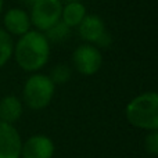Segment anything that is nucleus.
<instances>
[{
    "mask_svg": "<svg viewBox=\"0 0 158 158\" xmlns=\"http://www.w3.org/2000/svg\"><path fill=\"white\" fill-rule=\"evenodd\" d=\"M22 2H24L25 4H28V6H33L36 2H38V0H22Z\"/></svg>",
    "mask_w": 158,
    "mask_h": 158,
    "instance_id": "f3484780",
    "label": "nucleus"
},
{
    "mask_svg": "<svg viewBox=\"0 0 158 158\" xmlns=\"http://www.w3.org/2000/svg\"><path fill=\"white\" fill-rule=\"evenodd\" d=\"M3 29L11 35L13 38H19L32 29L29 13L21 7L8 8L6 13H3Z\"/></svg>",
    "mask_w": 158,
    "mask_h": 158,
    "instance_id": "423d86ee",
    "label": "nucleus"
},
{
    "mask_svg": "<svg viewBox=\"0 0 158 158\" xmlns=\"http://www.w3.org/2000/svg\"><path fill=\"white\" fill-rule=\"evenodd\" d=\"M111 44H112V35L108 32V31H106V32L103 33V36L96 42L94 46L98 47V49H108Z\"/></svg>",
    "mask_w": 158,
    "mask_h": 158,
    "instance_id": "dca6fc26",
    "label": "nucleus"
},
{
    "mask_svg": "<svg viewBox=\"0 0 158 158\" xmlns=\"http://www.w3.org/2000/svg\"><path fill=\"white\" fill-rule=\"evenodd\" d=\"M44 36L47 38V40L50 43H60V42H64L69 38V33H71V28L67 27L63 21H58L56 22L53 27H50L46 32H43Z\"/></svg>",
    "mask_w": 158,
    "mask_h": 158,
    "instance_id": "ddd939ff",
    "label": "nucleus"
},
{
    "mask_svg": "<svg viewBox=\"0 0 158 158\" xmlns=\"http://www.w3.org/2000/svg\"><path fill=\"white\" fill-rule=\"evenodd\" d=\"M71 75H72L71 67L67 65V64H58V65L53 67L49 77L54 85H64L71 79Z\"/></svg>",
    "mask_w": 158,
    "mask_h": 158,
    "instance_id": "4468645a",
    "label": "nucleus"
},
{
    "mask_svg": "<svg viewBox=\"0 0 158 158\" xmlns=\"http://www.w3.org/2000/svg\"><path fill=\"white\" fill-rule=\"evenodd\" d=\"M63 2H67V3H68V2H81V0H63Z\"/></svg>",
    "mask_w": 158,
    "mask_h": 158,
    "instance_id": "6ab92c4d",
    "label": "nucleus"
},
{
    "mask_svg": "<svg viewBox=\"0 0 158 158\" xmlns=\"http://www.w3.org/2000/svg\"><path fill=\"white\" fill-rule=\"evenodd\" d=\"M132 126L143 131H158V92H146L133 97L125 108Z\"/></svg>",
    "mask_w": 158,
    "mask_h": 158,
    "instance_id": "f03ea898",
    "label": "nucleus"
},
{
    "mask_svg": "<svg viewBox=\"0 0 158 158\" xmlns=\"http://www.w3.org/2000/svg\"><path fill=\"white\" fill-rule=\"evenodd\" d=\"M63 2L61 0H38L31 6V22L36 31L46 32L50 27L61 19Z\"/></svg>",
    "mask_w": 158,
    "mask_h": 158,
    "instance_id": "20e7f679",
    "label": "nucleus"
},
{
    "mask_svg": "<svg viewBox=\"0 0 158 158\" xmlns=\"http://www.w3.org/2000/svg\"><path fill=\"white\" fill-rule=\"evenodd\" d=\"M13 52H14L13 36L8 35L0 27V68H3L13 58Z\"/></svg>",
    "mask_w": 158,
    "mask_h": 158,
    "instance_id": "f8f14e48",
    "label": "nucleus"
},
{
    "mask_svg": "<svg viewBox=\"0 0 158 158\" xmlns=\"http://www.w3.org/2000/svg\"><path fill=\"white\" fill-rule=\"evenodd\" d=\"M49 57L50 42L40 31L31 29L14 42L13 58L25 72H39L47 64Z\"/></svg>",
    "mask_w": 158,
    "mask_h": 158,
    "instance_id": "f257e3e1",
    "label": "nucleus"
},
{
    "mask_svg": "<svg viewBox=\"0 0 158 158\" xmlns=\"http://www.w3.org/2000/svg\"><path fill=\"white\" fill-rule=\"evenodd\" d=\"M54 151V142L49 136L36 133L22 142L21 158H53Z\"/></svg>",
    "mask_w": 158,
    "mask_h": 158,
    "instance_id": "6e6552de",
    "label": "nucleus"
},
{
    "mask_svg": "<svg viewBox=\"0 0 158 158\" xmlns=\"http://www.w3.org/2000/svg\"><path fill=\"white\" fill-rule=\"evenodd\" d=\"M3 8H4V0H0V15L3 14Z\"/></svg>",
    "mask_w": 158,
    "mask_h": 158,
    "instance_id": "a211bd4d",
    "label": "nucleus"
},
{
    "mask_svg": "<svg viewBox=\"0 0 158 158\" xmlns=\"http://www.w3.org/2000/svg\"><path fill=\"white\" fill-rule=\"evenodd\" d=\"M24 114V103L14 94H7L0 98V121L7 123H15Z\"/></svg>",
    "mask_w": 158,
    "mask_h": 158,
    "instance_id": "9d476101",
    "label": "nucleus"
},
{
    "mask_svg": "<svg viewBox=\"0 0 158 158\" xmlns=\"http://www.w3.org/2000/svg\"><path fill=\"white\" fill-rule=\"evenodd\" d=\"M56 85L49 75L35 72L25 81L22 87V103L31 110H43L53 101Z\"/></svg>",
    "mask_w": 158,
    "mask_h": 158,
    "instance_id": "7ed1b4c3",
    "label": "nucleus"
},
{
    "mask_svg": "<svg viewBox=\"0 0 158 158\" xmlns=\"http://www.w3.org/2000/svg\"><path fill=\"white\" fill-rule=\"evenodd\" d=\"M144 150L150 156H158V131L147 132L144 137Z\"/></svg>",
    "mask_w": 158,
    "mask_h": 158,
    "instance_id": "2eb2a0df",
    "label": "nucleus"
},
{
    "mask_svg": "<svg viewBox=\"0 0 158 158\" xmlns=\"http://www.w3.org/2000/svg\"><path fill=\"white\" fill-rule=\"evenodd\" d=\"M22 139L13 123L0 121V158H21Z\"/></svg>",
    "mask_w": 158,
    "mask_h": 158,
    "instance_id": "0eeeda50",
    "label": "nucleus"
},
{
    "mask_svg": "<svg viewBox=\"0 0 158 158\" xmlns=\"http://www.w3.org/2000/svg\"><path fill=\"white\" fill-rule=\"evenodd\" d=\"M77 28L81 39L90 44H96V42L107 31L104 21L96 14H86V17L82 19V22Z\"/></svg>",
    "mask_w": 158,
    "mask_h": 158,
    "instance_id": "1a4fd4ad",
    "label": "nucleus"
},
{
    "mask_svg": "<svg viewBox=\"0 0 158 158\" xmlns=\"http://www.w3.org/2000/svg\"><path fill=\"white\" fill-rule=\"evenodd\" d=\"M86 17V7L81 2H68L65 6H63V13H61V21L72 28H77L82 22V19Z\"/></svg>",
    "mask_w": 158,
    "mask_h": 158,
    "instance_id": "9b49d317",
    "label": "nucleus"
},
{
    "mask_svg": "<svg viewBox=\"0 0 158 158\" xmlns=\"http://www.w3.org/2000/svg\"><path fill=\"white\" fill-rule=\"evenodd\" d=\"M72 64L79 74L92 77L97 74L103 64V56L98 47L90 43L79 44L72 54Z\"/></svg>",
    "mask_w": 158,
    "mask_h": 158,
    "instance_id": "39448f33",
    "label": "nucleus"
}]
</instances>
